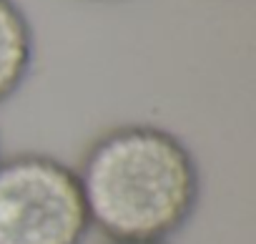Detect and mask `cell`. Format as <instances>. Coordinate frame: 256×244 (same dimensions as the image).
<instances>
[{"instance_id":"1","label":"cell","mask_w":256,"mask_h":244,"mask_svg":"<svg viewBox=\"0 0 256 244\" xmlns=\"http://www.w3.org/2000/svg\"><path fill=\"white\" fill-rule=\"evenodd\" d=\"M90 229L108 241H171L201 201V166L171 129L131 121L100 131L76 166Z\"/></svg>"},{"instance_id":"2","label":"cell","mask_w":256,"mask_h":244,"mask_svg":"<svg viewBox=\"0 0 256 244\" xmlns=\"http://www.w3.org/2000/svg\"><path fill=\"white\" fill-rule=\"evenodd\" d=\"M90 231L76 166L43 151L0 156V244H83Z\"/></svg>"},{"instance_id":"3","label":"cell","mask_w":256,"mask_h":244,"mask_svg":"<svg viewBox=\"0 0 256 244\" xmlns=\"http://www.w3.org/2000/svg\"><path fill=\"white\" fill-rule=\"evenodd\" d=\"M36 63V31L16 0H0V103L10 101Z\"/></svg>"},{"instance_id":"4","label":"cell","mask_w":256,"mask_h":244,"mask_svg":"<svg viewBox=\"0 0 256 244\" xmlns=\"http://www.w3.org/2000/svg\"><path fill=\"white\" fill-rule=\"evenodd\" d=\"M108 244H171V241H108Z\"/></svg>"},{"instance_id":"5","label":"cell","mask_w":256,"mask_h":244,"mask_svg":"<svg viewBox=\"0 0 256 244\" xmlns=\"http://www.w3.org/2000/svg\"><path fill=\"white\" fill-rule=\"evenodd\" d=\"M0 156H3V151H0Z\"/></svg>"}]
</instances>
